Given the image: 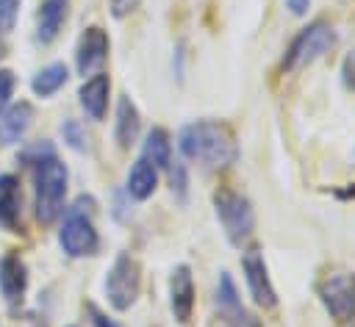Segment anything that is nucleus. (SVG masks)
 Listing matches in <instances>:
<instances>
[{"mask_svg": "<svg viewBox=\"0 0 355 327\" xmlns=\"http://www.w3.org/2000/svg\"><path fill=\"white\" fill-rule=\"evenodd\" d=\"M31 119H33L31 103L11 105L6 114H0V141L3 144H14L17 139H22V133L31 127Z\"/></svg>", "mask_w": 355, "mask_h": 327, "instance_id": "nucleus-13", "label": "nucleus"}, {"mask_svg": "<svg viewBox=\"0 0 355 327\" xmlns=\"http://www.w3.org/2000/svg\"><path fill=\"white\" fill-rule=\"evenodd\" d=\"M241 269H244V280H247V288L255 299V305L261 308H275L277 305V291L269 280V269L263 263V255L261 249H247L244 258H241Z\"/></svg>", "mask_w": 355, "mask_h": 327, "instance_id": "nucleus-8", "label": "nucleus"}, {"mask_svg": "<svg viewBox=\"0 0 355 327\" xmlns=\"http://www.w3.org/2000/svg\"><path fill=\"white\" fill-rule=\"evenodd\" d=\"M319 299L336 321L355 316V274H330L319 283Z\"/></svg>", "mask_w": 355, "mask_h": 327, "instance_id": "nucleus-7", "label": "nucleus"}, {"mask_svg": "<svg viewBox=\"0 0 355 327\" xmlns=\"http://www.w3.org/2000/svg\"><path fill=\"white\" fill-rule=\"evenodd\" d=\"M169 180H172V191L178 188V194L183 197V194H186V183H189V180H186V166H183V164H175V166H172V164H169Z\"/></svg>", "mask_w": 355, "mask_h": 327, "instance_id": "nucleus-25", "label": "nucleus"}, {"mask_svg": "<svg viewBox=\"0 0 355 327\" xmlns=\"http://www.w3.org/2000/svg\"><path fill=\"white\" fill-rule=\"evenodd\" d=\"M92 313H94V327H114V324H111L108 319H103L97 310H92Z\"/></svg>", "mask_w": 355, "mask_h": 327, "instance_id": "nucleus-28", "label": "nucleus"}, {"mask_svg": "<svg viewBox=\"0 0 355 327\" xmlns=\"http://www.w3.org/2000/svg\"><path fill=\"white\" fill-rule=\"evenodd\" d=\"M19 183L14 175H0V224L6 230H17L19 224Z\"/></svg>", "mask_w": 355, "mask_h": 327, "instance_id": "nucleus-14", "label": "nucleus"}, {"mask_svg": "<svg viewBox=\"0 0 355 327\" xmlns=\"http://www.w3.org/2000/svg\"><path fill=\"white\" fill-rule=\"evenodd\" d=\"M25 285H28V272H25V263L19 255H3L0 258V291L6 299H19L25 294Z\"/></svg>", "mask_w": 355, "mask_h": 327, "instance_id": "nucleus-11", "label": "nucleus"}, {"mask_svg": "<svg viewBox=\"0 0 355 327\" xmlns=\"http://www.w3.org/2000/svg\"><path fill=\"white\" fill-rule=\"evenodd\" d=\"M144 161H150L153 166H169L172 164V144L166 130L153 127L144 139Z\"/></svg>", "mask_w": 355, "mask_h": 327, "instance_id": "nucleus-18", "label": "nucleus"}, {"mask_svg": "<svg viewBox=\"0 0 355 327\" xmlns=\"http://www.w3.org/2000/svg\"><path fill=\"white\" fill-rule=\"evenodd\" d=\"M239 327H261L258 321H252L250 316H241V321H239Z\"/></svg>", "mask_w": 355, "mask_h": 327, "instance_id": "nucleus-29", "label": "nucleus"}, {"mask_svg": "<svg viewBox=\"0 0 355 327\" xmlns=\"http://www.w3.org/2000/svg\"><path fill=\"white\" fill-rule=\"evenodd\" d=\"M155 186H158V172H155V166H153L150 161L139 158V161L130 166V175H128V194H130L133 200H147V197H153Z\"/></svg>", "mask_w": 355, "mask_h": 327, "instance_id": "nucleus-15", "label": "nucleus"}, {"mask_svg": "<svg viewBox=\"0 0 355 327\" xmlns=\"http://www.w3.org/2000/svg\"><path fill=\"white\" fill-rule=\"evenodd\" d=\"M178 147L186 158L202 161L205 166H216V169L227 166L239 158V147H236L230 130L219 122H211V119H200V122L180 127Z\"/></svg>", "mask_w": 355, "mask_h": 327, "instance_id": "nucleus-1", "label": "nucleus"}, {"mask_svg": "<svg viewBox=\"0 0 355 327\" xmlns=\"http://www.w3.org/2000/svg\"><path fill=\"white\" fill-rule=\"evenodd\" d=\"M19 14V0H0V30H11Z\"/></svg>", "mask_w": 355, "mask_h": 327, "instance_id": "nucleus-22", "label": "nucleus"}, {"mask_svg": "<svg viewBox=\"0 0 355 327\" xmlns=\"http://www.w3.org/2000/svg\"><path fill=\"white\" fill-rule=\"evenodd\" d=\"M105 55H108V33L97 25L86 28L80 42H78V53H75L78 72L80 75H94L105 64Z\"/></svg>", "mask_w": 355, "mask_h": 327, "instance_id": "nucleus-9", "label": "nucleus"}, {"mask_svg": "<svg viewBox=\"0 0 355 327\" xmlns=\"http://www.w3.org/2000/svg\"><path fill=\"white\" fill-rule=\"evenodd\" d=\"M130 6V0H114V14H125Z\"/></svg>", "mask_w": 355, "mask_h": 327, "instance_id": "nucleus-27", "label": "nucleus"}, {"mask_svg": "<svg viewBox=\"0 0 355 327\" xmlns=\"http://www.w3.org/2000/svg\"><path fill=\"white\" fill-rule=\"evenodd\" d=\"M67 166L53 155L36 164V216L42 224H53L64 211Z\"/></svg>", "mask_w": 355, "mask_h": 327, "instance_id": "nucleus-2", "label": "nucleus"}, {"mask_svg": "<svg viewBox=\"0 0 355 327\" xmlns=\"http://www.w3.org/2000/svg\"><path fill=\"white\" fill-rule=\"evenodd\" d=\"M139 111L136 105L130 103V97H122L119 105H116V127H114V136L119 141V147H130L139 136Z\"/></svg>", "mask_w": 355, "mask_h": 327, "instance_id": "nucleus-16", "label": "nucleus"}, {"mask_svg": "<svg viewBox=\"0 0 355 327\" xmlns=\"http://www.w3.org/2000/svg\"><path fill=\"white\" fill-rule=\"evenodd\" d=\"M11 91H14V72L11 69H0V114L8 105Z\"/></svg>", "mask_w": 355, "mask_h": 327, "instance_id": "nucleus-24", "label": "nucleus"}, {"mask_svg": "<svg viewBox=\"0 0 355 327\" xmlns=\"http://www.w3.org/2000/svg\"><path fill=\"white\" fill-rule=\"evenodd\" d=\"M61 133H64V141H67L72 150L83 152V150L89 147V136H86V130L80 127L78 119H67V122L61 125Z\"/></svg>", "mask_w": 355, "mask_h": 327, "instance_id": "nucleus-21", "label": "nucleus"}, {"mask_svg": "<svg viewBox=\"0 0 355 327\" xmlns=\"http://www.w3.org/2000/svg\"><path fill=\"white\" fill-rule=\"evenodd\" d=\"M216 302H219V308H225V310L244 313V310H241V305H239V291H236V285H233V280H230V274H227V272H222V274H219Z\"/></svg>", "mask_w": 355, "mask_h": 327, "instance_id": "nucleus-20", "label": "nucleus"}, {"mask_svg": "<svg viewBox=\"0 0 355 327\" xmlns=\"http://www.w3.org/2000/svg\"><path fill=\"white\" fill-rule=\"evenodd\" d=\"M308 6H311V0H286V8H288L294 17H302V14L308 11Z\"/></svg>", "mask_w": 355, "mask_h": 327, "instance_id": "nucleus-26", "label": "nucleus"}, {"mask_svg": "<svg viewBox=\"0 0 355 327\" xmlns=\"http://www.w3.org/2000/svg\"><path fill=\"white\" fill-rule=\"evenodd\" d=\"M53 155H55V150H53V144H50V141H39V144H33V147H28V150L22 152V158H25V161H31V164H39V161L53 158Z\"/></svg>", "mask_w": 355, "mask_h": 327, "instance_id": "nucleus-23", "label": "nucleus"}, {"mask_svg": "<svg viewBox=\"0 0 355 327\" xmlns=\"http://www.w3.org/2000/svg\"><path fill=\"white\" fill-rule=\"evenodd\" d=\"M67 19V0H44L39 11V42H53Z\"/></svg>", "mask_w": 355, "mask_h": 327, "instance_id": "nucleus-17", "label": "nucleus"}, {"mask_svg": "<svg viewBox=\"0 0 355 327\" xmlns=\"http://www.w3.org/2000/svg\"><path fill=\"white\" fill-rule=\"evenodd\" d=\"M108 89L111 80L108 75H92L83 86H80V105L92 119H103L105 108H108Z\"/></svg>", "mask_w": 355, "mask_h": 327, "instance_id": "nucleus-12", "label": "nucleus"}, {"mask_svg": "<svg viewBox=\"0 0 355 327\" xmlns=\"http://www.w3.org/2000/svg\"><path fill=\"white\" fill-rule=\"evenodd\" d=\"M58 241H61L64 252L72 255V258H83V255H94L97 252L100 238H97V230L92 224V216L83 213V200L75 208H69V213H67V219L61 224Z\"/></svg>", "mask_w": 355, "mask_h": 327, "instance_id": "nucleus-6", "label": "nucleus"}, {"mask_svg": "<svg viewBox=\"0 0 355 327\" xmlns=\"http://www.w3.org/2000/svg\"><path fill=\"white\" fill-rule=\"evenodd\" d=\"M139 288H141V272H139L136 258H130L128 252H119L108 269V277H105V294H108L111 308L128 310L136 302Z\"/></svg>", "mask_w": 355, "mask_h": 327, "instance_id": "nucleus-5", "label": "nucleus"}, {"mask_svg": "<svg viewBox=\"0 0 355 327\" xmlns=\"http://www.w3.org/2000/svg\"><path fill=\"white\" fill-rule=\"evenodd\" d=\"M64 83H67V67H64V64H50V67H44V69L33 78V91L42 94V97H50V94H55Z\"/></svg>", "mask_w": 355, "mask_h": 327, "instance_id": "nucleus-19", "label": "nucleus"}, {"mask_svg": "<svg viewBox=\"0 0 355 327\" xmlns=\"http://www.w3.org/2000/svg\"><path fill=\"white\" fill-rule=\"evenodd\" d=\"M333 42H336V33L327 22H313V25L302 28L283 55V72H294L300 67L313 64L319 55H324L333 47Z\"/></svg>", "mask_w": 355, "mask_h": 327, "instance_id": "nucleus-4", "label": "nucleus"}, {"mask_svg": "<svg viewBox=\"0 0 355 327\" xmlns=\"http://www.w3.org/2000/svg\"><path fill=\"white\" fill-rule=\"evenodd\" d=\"M169 308L175 313V319L180 324H186L191 319L194 310V280H191V269L189 266H175L172 277H169Z\"/></svg>", "mask_w": 355, "mask_h": 327, "instance_id": "nucleus-10", "label": "nucleus"}, {"mask_svg": "<svg viewBox=\"0 0 355 327\" xmlns=\"http://www.w3.org/2000/svg\"><path fill=\"white\" fill-rule=\"evenodd\" d=\"M214 208H216V216H219V224H222L225 236L233 244H241L252 233V227H255V211H252L250 200L241 197L239 191L219 188L214 194Z\"/></svg>", "mask_w": 355, "mask_h": 327, "instance_id": "nucleus-3", "label": "nucleus"}]
</instances>
